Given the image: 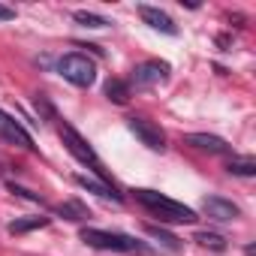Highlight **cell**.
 Returning a JSON list of instances; mask_svg holds the SVG:
<instances>
[{
  "label": "cell",
  "instance_id": "d6986e66",
  "mask_svg": "<svg viewBox=\"0 0 256 256\" xmlns=\"http://www.w3.org/2000/svg\"><path fill=\"white\" fill-rule=\"evenodd\" d=\"M10 190H12V193H18V196H24V199H30V202H40V196H36V193H30V190H24V187L10 184Z\"/></svg>",
  "mask_w": 256,
  "mask_h": 256
},
{
  "label": "cell",
  "instance_id": "8fae6325",
  "mask_svg": "<svg viewBox=\"0 0 256 256\" xmlns=\"http://www.w3.org/2000/svg\"><path fill=\"white\" fill-rule=\"evenodd\" d=\"M76 184H78V187H84L88 193H96V196H102V199H114V202H124V196H120L114 187H108V184H102V181H96V178H88V175H76Z\"/></svg>",
  "mask_w": 256,
  "mask_h": 256
},
{
  "label": "cell",
  "instance_id": "8992f818",
  "mask_svg": "<svg viewBox=\"0 0 256 256\" xmlns=\"http://www.w3.org/2000/svg\"><path fill=\"white\" fill-rule=\"evenodd\" d=\"M169 78V64H163V60H145V64H139L136 70H133V76H130V88H154V84H160V82H166Z\"/></svg>",
  "mask_w": 256,
  "mask_h": 256
},
{
  "label": "cell",
  "instance_id": "7c38bea8",
  "mask_svg": "<svg viewBox=\"0 0 256 256\" xmlns=\"http://www.w3.org/2000/svg\"><path fill=\"white\" fill-rule=\"evenodd\" d=\"M226 172L238 175V178H253L256 175V160H250V157H232L226 163Z\"/></svg>",
  "mask_w": 256,
  "mask_h": 256
},
{
  "label": "cell",
  "instance_id": "7a4b0ae2",
  "mask_svg": "<svg viewBox=\"0 0 256 256\" xmlns=\"http://www.w3.org/2000/svg\"><path fill=\"white\" fill-rule=\"evenodd\" d=\"M78 235H82V241H84L88 247H94V250L136 253V256H151V253H154V247L142 244V241L133 238V235H124V232H108V229H90V226H84Z\"/></svg>",
  "mask_w": 256,
  "mask_h": 256
},
{
  "label": "cell",
  "instance_id": "ffe728a7",
  "mask_svg": "<svg viewBox=\"0 0 256 256\" xmlns=\"http://www.w3.org/2000/svg\"><path fill=\"white\" fill-rule=\"evenodd\" d=\"M16 18V10L12 6H4V4H0V22H12Z\"/></svg>",
  "mask_w": 256,
  "mask_h": 256
},
{
  "label": "cell",
  "instance_id": "30bf717a",
  "mask_svg": "<svg viewBox=\"0 0 256 256\" xmlns=\"http://www.w3.org/2000/svg\"><path fill=\"white\" fill-rule=\"evenodd\" d=\"M187 145H193L199 151H208V154H226L229 151V145L220 136H211V133H190L187 136Z\"/></svg>",
  "mask_w": 256,
  "mask_h": 256
},
{
  "label": "cell",
  "instance_id": "5bb4252c",
  "mask_svg": "<svg viewBox=\"0 0 256 256\" xmlns=\"http://www.w3.org/2000/svg\"><path fill=\"white\" fill-rule=\"evenodd\" d=\"M72 18H76L82 28H94V30H102V28H108V24H112L108 18L96 16V12H88V10H76V12H72Z\"/></svg>",
  "mask_w": 256,
  "mask_h": 256
},
{
  "label": "cell",
  "instance_id": "52a82bcc",
  "mask_svg": "<svg viewBox=\"0 0 256 256\" xmlns=\"http://www.w3.org/2000/svg\"><path fill=\"white\" fill-rule=\"evenodd\" d=\"M0 139L4 142H10V145H18V148H34V139H30V133L24 130V126L12 118V114H6L4 108H0Z\"/></svg>",
  "mask_w": 256,
  "mask_h": 256
},
{
  "label": "cell",
  "instance_id": "3957f363",
  "mask_svg": "<svg viewBox=\"0 0 256 256\" xmlns=\"http://www.w3.org/2000/svg\"><path fill=\"white\" fill-rule=\"evenodd\" d=\"M58 136H60V142L66 145V151L78 160V163H84L102 184H108V187H114V181L108 178V172H106V166H102V160L96 157V151L88 145V139L78 133V130H72L70 124H58Z\"/></svg>",
  "mask_w": 256,
  "mask_h": 256
},
{
  "label": "cell",
  "instance_id": "2e32d148",
  "mask_svg": "<svg viewBox=\"0 0 256 256\" xmlns=\"http://www.w3.org/2000/svg\"><path fill=\"white\" fill-rule=\"evenodd\" d=\"M193 241H199L202 247H211V250H226V238H223L220 232H208V229H202V232L193 235Z\"/></svg>",
  "mask_w": 256,
  "mask_h": 256
},
{
  "label": "cell",
  "instance_id": "e0dca14e",
  "mask_svg": "<svg viewBox=\"0 0 256 256\" xmlns=\"http://www.w3.org/2000/svg\"><path fill=\"white\" fill-rule=\"evenodd\" d=\"M42 226H48V217H28V220H16V223H10V232H12V235H22V232L42 229Z\"/></svg>",
  "mask_w": 256,
  "mask_h": 256
},
{
  "label": "cell",
  "instance_id": "9c48e42d",
  "mask_svg": "<svg viewBox=\"0 0 256 256\" xmlns=\"http://www.w3.org/2000/svg\"><path fill=\"white\" fill-rule=\"evenodd\" d=\"M202 211H205L211 220H217V223H229V220H235V217L241 214V211H238V205H235V202H229V199H223V196H205Z\"/></svg>",
  "mask_w": 256,
  "mask_h": 256
},
{
  "label": "cell",
  "instance_id": "ba28073f",
  "mask_svg": "<svg viewBox=\"0 0 256 256\" xmlns=\"http://www.w3.org/2000/svg\"><path fill=\"white\" fill-rule=\"evenodd\" d=\"M139 18L148 24V28H154V30H160V34H169V36H178V24L160 10V6H148V4H142L139 6Z\"/></svg>",
  "mask_w": 256,
  "mask_h": 256
},
{
  "label": "cell",
  "instance_id": "ac0fdd59",
  "mask_svg": "<svg viewBox=\"0 0 256 256\" xmlns=\"http://www.w3.org/2000/svg\"><path fill=\"white\" fill-rule=\"evenodd\" d=\"M58 214H64L66 220H84V217H88V208H84L82 202H66V205L58 208Z\"/></svg>",
  "mask_w": 256,
  "mask_h": 256
},
{
  "label": "cell",
  "instance_id": "5b68a950",
  "mask_svg": "<svg viewBox=\"0 0 256 256\" xmlns=\"http://www.w3.org/2000/svg\"><path fill=\"white\" fill-rule=\"evenodd\" d=\"M126 126H130V133H136V139H139L142 145H148L151 151H163V148H166V133L160 130L154 120L136 114V118L126 120Z\"/></svg>",
  "mask_w": 256,
  "mask_h": 256
},
{
  "label": "cell",
  "instance_id": "277c9868",
  "mask_svg": "<svg viewBox=\"0 0 256 256\" xmlns=\"http://www.w3.org/2000/svg\"><path fill=\"white\" fill-rule=\"evenodd\" d=\"M58 72H60L70 84H76V88H90V84L96 82V66H94V60H90L88 54H78V52L64 54V58L58 60Z\"/></svg>",
  "mask_w": 256,
  "mask_h": 256
},
{
  "label": "cell",
  "instance_id": "9a60e30c",
  "mask_svg": "<svg viewBox=\"0 0 256 256\" xmlns=\"http://www.w3.org/2000/svg\"><path fill=\"white\" fill-rule=\"evenodd\" d=\"M145 232H148L151 238H157V241H160L166 250H181V241H178L172 232H166L163 226H145Z\"/></svg>",
  "mask_w": 256,
  "mask_h": 256
},
{
  "label": "cell",
  "instance_id": "4fadbf2b",
  "mask_svg": "<svg viewBox=\"0 0 256 256\" xmlns=\"http://www.w3.org/2000/svg\"><path fill=\"white\" fill-rule=\"evenodd\" d=\"M106 96H108L112 102L124 106L126 100H130V84L120 82V78H108V82H106Z\"/></svg>",
  "mask_w": 256,
  "mask_h": 256
},
{
  "label": "cell",
  "instance_id": "6da1fadb",
  "mask_svg": "<svg viewBox=\"0 0 256 256\" xmlns=\"http://www.w3.org/2000/svg\"><path fill=\"white\" fill-rule=\"evenodd\" d=\"M133 193H136V202H142L154 217H160V223H196V220H199L190 205L175 202V199H169V196H163V193H157V190L139 187V190H133Z\"/></svg>",
  "mask_w": 256,
  "mask_h": 256
}]
</instances>
